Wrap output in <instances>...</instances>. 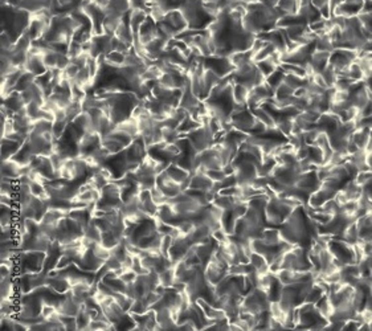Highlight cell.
I'll use <instances>...</instances> for the list:
<instances>
[{
  "label": "cell",
  "mask_w": 372,
  "mask_h": 331,
  "mask_svg": "<svg viewBox=\"0 0 372 331\" xmlns=\"http://www.w3.org/2000/svg\"><path fill=\"white\" fill-rule=\"evenodd\" d=\"M229 120H231L232 127L247 132V134H250L253 124L256 122V117L253 116V113L248 108H243L232 112Z\"/></svg>",
  "instance_id": "obj_1"
},
{
  "label": "cell",
  "mask_w": 372,
  "mask_h": 331,
  "mask_svg": "<svg viewBox=\"0 0 372 331\" xmlns=\"http://www.w3.org/2000/svg\"><path fill=\"white\" fill-rule=\"evenodd\" d=\"M165 20L178 32V35L179 33L184 32V31H187V29H190L188 21L186 20V17L183 16V13L180 12V9L179 8L170 9L168 12L165 13Z\"/></svg>",
  "instance_id": "obj_2"
},
{
  "label": "cell",
  "mask_w": 372,
  "mask_h": 331,
  "mask_svg": "<svg viewBox=\"0 0 372 331\" xmlns=\"http://www.w3.org/2000/svg\"><path fill=\"white\" fill-rule=\"evenodd\" d=\"M128 24L131 27L132 33L134 36H138V32H139V28H141L143 23H145L147 19H149V9L146 8H138V9H131L128 12Z\"/></svg>",
  "instance_id": "obj_3"
},
{
  "label": "cell",
  "mask_w": 372,
  "mask_h": 331,
  "mask_svg": "<svg viewBox=\"0 0 372 331\" xmlns=\"http://www.w3.org/2000/svg\"><path fill=\"white\" fill-rule=\"evenodd\" d=\"M24 71L29 72V73H32L36 77H39V76L46 73L49 69L46 68L44 61H42L41 54H38V56H28V58H27V61L24 64Z\"/></svg>",
  "instance_id": "obj_4"
},
{
  "label": "cell",
  "mask_w": 372,
  "mask_h": 331,
  "mask_svg": "<svg viewBox=\"0 0 372 331\" xmlns=\"http://www.w3.org/2000/svg\"><path fill=\"white\" fill-rule=\"evenodd\" d=\"M1 105L5 106V108L11 109L15 114L20 112L21 109L25 108V102L23 101V98H21L20 91L16 90L11 91L9 94L3 97V98H1Z\"/></svg>",
  "instance_id": "obj_5"
},
{
  "label": "cell",
  "mask_w": 372,
  "mask_h": 331,
  "mask_svg": "<svg viewBox=\"0 0 372 331\" xmlns=\"http://www.w3.org/2000/svg\"><path fill=\"white\" fill-rule=\"evenodd\" d=\"M23 143L17 141H13L11 138H1V161L12 159L17 154V151L21 149Z\"/></svg>",
  "instance_id": "obj_6"
},
{
  "label": "cell",
  "mask_w": 372,
  "mask_h": 331,
  "mask_svg": "<svg viewBox=\"0 0 372 331\" xmlns=\"http://www.w3.org/2000/svg\"><path fill=\"white\" fill-rule=\"evenodd\" d=\"M20 167L19 163L13 161V159H7V161H1V178H8L17 180L20 178Z\"/></svg>",
  "instance_id": "obj_7"
},
{
  "label": "cell",
  "mask_w": 372,
  "mask_h": 331,
  "mask_svg": "<svg viewBox=\"0 0 372 331\" xmlns=\"http://www.w3.org/2000/svg\"><path fill=\"white\" fill-rule=\"evenodd\" d=\"M165 172L170 175V178L172 179V180H175V182L179 183V184L184 182L186 179H188L191 175H192V172L184 170V168H182L180 166H178L176 163H174V162H171V163L167 165V167H165Z\"/></svg>",
  "instance_id": "obj_8"
},
{
  "label": "cell",
  "mask_w": 372,
  "mask_h": 331,
  "mask_svg": "<svg viewBox=\"0 0 372 331\" xmlns=\"http://www.w3.org/2000/svg\"><path fill=\"white\" fill-rule=\"evenodd\" d=\"M248 87L243 83H232V99L236 105H247V98L249 94Z\"/></svg>",
  "instance_id": "obj_9"
},
{
  "label": "cell",
  "mask_w": 372,
  "mask_h": 331,
  "mask_svg": "<svg viewBox=\"0 0 372 331\" xmlns=\"http://www.w3.org/2000/svg\"><path fill=\"white\" fill-rule=\"evenodd\" d=\"M32 39L28 35V32L25 31L24 33H21L20 36L15 40L12 49L15 52H23V53H28L29 48L32 46Z\"/></svg>",
  "instance_id": "obj_10"
},
{
  "label": "cell",
  "mask_w": 372,
  "mask_h": 331,
  "mask_svg": "<svg viewBox=\"0 0 372 331\" xmlns=\"http://www.w3.org/2000/svg\"><path fill=\"white\" fill-rule=\"evenodd\" d=\"M277 8L282 12V15H295L299 9L297 0H278Z\"/></svg>",
  "instance_id": "obj_11"
},
{
  "label": "cell",
  "mask_w": 372,
  "mask_h": 331,
  "mask_svg": "<svg viewBox=\"0 0 372 331\" xmlns=\"http://www.w3.org/2000/svg\"><path fill=\"white\" fill-rule=\"evenodd\" d=\"M159 280H161V285H163L165 288H171L174 285L175 280H176V274H175V266H170L167 268L163 272L159 273Z\"/></svg>",
  "instance_id": "obj_12"
},
{
  "label": "cell",
  "mask_w": 372,
  "mask_h": 331,
  "mask_svg": "<svg viewBox=\"0 0 372 331\" xmlns=\"http://www.w3.org/2000/svg\"><path fill=\"white\" fill-rule=\"evenodd\" d=\"M52 126H53V121L49 120H38L33 122V128L31 134H45V132L52 131Z\"/></svg>",
  "instance_id": "obj_13"
},
{
  "label": "cell",
  "mask_w": 372,
  "mask_h": 331,
  "mask_svg": "<svg viewBox=\"0 0 372 331\" xmlns=\"http://www.w3.org/2000/svg\"><path fill=\"white\" fill-rule=\"evenodd\" d=\"M323 294H326L325 293V290H323L318 284H313V286H311L310 289H309V291H307L306 297H305V301H303V302L314 303L315 305V303L318 302L319 298L322 297Z\"/></svg>",
  "instance_id": "obj_14"
},
{
  "label": "cell",
  "mask_w": 372,
  "mask_h": 331,
  "mask_svg": "<svg viewBox=\"0 0 372 331\" xmlns=\"http://www.w3.org/2000/svg\"><path fill=\"white\" fill-rule=\"evenodd\" d=\"M83 110V104H81V101H75V99H72V102L65 108V113L66 117H68V121H69V124H71L72 121L75 120L76 117L81 114Z\"/></svg>",
  "instance_id": "obj_15"
},
{
  "label": "cell",
  "mask_w": 372,
  "mask_h": 331,
  "mask_svg": "<svg viewBox=\"0 0 372 331\" xmlns=\"http://www.w3.org/2000/svg\"><path fill=\"white\" fill-rule=\"evenodd\" d=\"M42 61L45 64V66L48 69H54V68H57V58H58V52L53 49H46L42 52L41 54Z\"/></svg>",
  "instance_id": "obj_16"
},
{
  "label": "cell",
  "mask_w": 372,
  "mask_h": 331,
  "mask_svg": "<svg viewBox=\"0 0 372 331\" xmlns=\"http://www.w3.org/2000/svg\"><path fill=\"white\" fill-rule=\"evenodd\" d=\"M162 137H163V142H165V143H174L182 137V134L179 132L178 128L162 126Z\"/></svg>",
  "instance_id": "obj_17"
},
{
  "label": "cell",
  "mask_w": 372,
  "mask_h": 331,
  "mask_svg": "<svg viewBox=\"0 0 372 331\" xmlns=\"http://www.w3.org/2000/svg\"><path fill=\"white\" fill-rule=\"evenodd\" d=\"M121 243L120 237H117L112 231L102 232V237H101V244L109 248L112 250L113 248H116L117 245Z\"/></svg>",
  "instance_id": "obj_18"
},
{
  "label": "cell",
  "mask_w": 372,
  "mask_h": 331,
  "mask_svg": "<svg viewBox=\"0 0 372 331\" xmlns=\"http://www.w3.org/2000/svg\"><path fill=\"white\" fill-rule=\"evenodd\" d=\"M76 321H77V327H79V330H87V327H89V323H90L91 318L87 314L86 307L83 306L81 307V310L79 311V314L76 315Z\"/></svg>",
  "instance_id": "obj_19"
},
{
  "label": "cell",
  "mask_w": 372,
  "mask_h": 331,
  "mask_svg": "<svg viewBox=\"0 0 372 331\" xmlns=\"http://www.w3.org/2000/svg\"><path fill=\"white\" fill-rule=\"evenodd\" d=\"M321 75H322L323 80L326 81L327 86L329 87L334 86L335 81H336V79H338V73L335 72V69L330 65V64H327L326 68L321 72Z\"/></svg>",
  "instance_id": "obj_20"
},
{
  "label": "cell",
  "mask_w": 372,
  "mask_h": 331,
  "mask_svg": "<svg viewBox=\"0 0 372 331\" xmlns=\"http://www.w3.org/2000/svg\"><path fill=\"white\" fill-rule=\"evenodd\" d=\"M15 44V39L12 38V35L7 31H1L0 35V49L3 50H11Z\"/></svg>",
  "instance_id": "obj_21"
},
{
  "label": "cell",
  "mask_w": 372,
  "mask_h": 331,
  "mask_svg": "<svg viewBox=\"0 0 372 331\" xmlns=\"http://www.w3.org/2000/svg\"><path fill=\"white\" fill-rule=\"evenodd\" d=\"M68 124H69V122H66V121H53L52 134H53L56 141H58V139L64 135V132H65L66 128H68Z\"/></svg>",
  "instance_id": "obj_22"
},
{
  "label": "cell",
  "mask_w": 372,
  "mask_h": 331,
  "mask_svg": "<svg viewBox=\"0 0 372 331\" xmlns=\"http://www.w3.org/2000/svg\"><path fill=\"white\" fill-rule=\"evenodd\" d=\"M174 239L171 237V235H163L161 239V253L163 256H168L171 247H172Z\"/></svg>",
  "instance_id": "obj_23"
},
{
  "label": "cell",
  "mask_w": 372,
  "mask_h": 331,
  "mask_svg": "<svg viewBox=\"0 0 372 331\" xmlns=\"http://www.w3.org/2000/svg\"><path fill=\"white\" fill-rule=\"evenodd\" d=\"M149 310L147 306L145 305V302L141 299H134V302L131 305V309H130V314H145L146 311Z\"/></svg>",
  "instance_id": "obj_24"
},
{
  "label": "cell",
  "mask_w": 372,
  "mask_h": 331,
  "mask_svg": "<svg viewBox=\"0 0 372 331\" xmlns=\"http://www.w3.org/2000/svg\"><path fill=\"white\" fill-rule=\"evenodd\" d=\"M370 180H372L371 171H359V172L355 175V178H354V182H355L356 184H359L360 187L363 186L364 183L370 182Z\"/></svg>",
  "instance_id": "obj_25"
},
{
  "label": "cell",
  "mask_w": 372,
  "mask_h": 331,
  "mask_svg": "<svg viewBox=\"0 0 372 331\" xmlns=\"http://www.w3.org/2000/svg\"><path fill=\"white\" fill-rule=\"evenodd\" d=\"M207 175L213 182H220V180H223L227 176L225 172L223 171V168H220V170H207Z\"/></svg>",
  "instance_id": "obj_26"
},
{
  "label": "cell",
  "mask_w": 372,
  "mask_h": 331,
  "mask_svg": "<svg viewBox=\"0 0 372 331\" xmlns=\"http://www.w3.org/2000/svg\"><path fill=\"white\" fill-rule=\"evenodd\" d=\"M137 277H138V274L135 273L132 269H126L124 272V274L121 276L122 281L126 282V284H131V282H134L135 280H137Z\"/></svg>",
  "instance_id": "obj_27"
},
{
  "label": "cell",
  "mask_w": 372,
  "mask_h": 331,
  "mask_svg": "<svg viewBox=\"0 0 372 331\" xmlns=\"http://www.w3.org/2000/svg\"><path fill=\"white\" fill-rule=\"evenodd\" d=\"M132 264H134V256L127 253V256L122 260V266L124 269H132Z\"/></svg>",
  "instance_id": "obj_28"
},
{
  "label": "cell",
  "mask_w": 372,
  "mask_h": 331,
  "mask_svg": "<svg viewBox=\"0 0 372 331\" xmlns=\"http://www.w3.org/2000/svg\"><path fill=\"white\" fill-rule=\"evenodd\" d=\"M297 1H298V5H299V8H301V7H306V5L311 4V0H297Z\"/></svg>",
  "instance_id": "obj_29"
},
{
  "label": "cell",
  "mask_w": 372,
  "mask_h": 331,
  "mask_svg": "<svg viewBox=\"0 0 372 331\" xmlns=\"http://www.w3.org/2000/svg\"><path fill=\"white\" fill-rule=\"evenodd\" d=\"M241 3H244V4H249V3H253V1H256V0H240Z\"/></svg>",
  "instance_id": "obj_30"
},
{
  "label": "cell",
  "mask_w": 372,
  "mask_h": 331,
  "mask_svg": "<svg viewBox=\"0 0 372 331\" xmlns=\"http://www.w3.org/2000/svg\"><path fill=\"white\" fill-rule=\"evenodd\" d=\"M143 1H145V4L149 7V5L151 4V1H153V0H143Z\"/></svg>",
  "instance_id": "obj_31"
}]
</instances>
